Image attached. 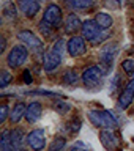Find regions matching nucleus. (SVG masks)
I'll return each instance as SVG.
<instances>
[{"label": "nucleus", "mask_w": 134, "mask_h": 151, "mask_svg": "<svg viewBox=\"0 0 134 151\" xmlns=\"http://www.w3.org/2000/svg\"><path fill=\"white\" fill-rule=\"evenodd\" d=\"M88 121L98 129H117L118 121L109 110H88Z\"/></svg>", "instance_id": "nucleus-1"}, {"label": "nucleus", "mask_w": 134, "mask_h": 151, "mask_svg": "<svg viewBox=\"0 0 134 151\" xmlns=\"http://www.w3.org/2000/svg\"><path fill=\"white\" fill-rule=\"evenodd\" d=\"M104 74L106 73L99 66H90V68H87L82 74V82L85 85V88L92 90V91L99 90L104 82Z\"/></svg>", "instance_id": "nucleus-2"}, {"label": "nucleus", "mask_w": 134, "mask_h": 151, "mask_svg": "<svg viewBox=\"0 0 134 151\" xmlns=\"http://www.w3.org/2000/svg\"><path fill=\"white\" fill-rule=\"evenodd\" d=\"M117 55H118V46L114 44V42H109L104 47H101V50H99V63H101V69L104 73H109L112 69Z\"/></svg>", "instance_id": "nucleus-3"}, {"label": "nucleus", "mask_w": 134, "mask_h": 151, "mask_svg": "<svg viewBox=\"0 0 134 151\" xmlns=\"http://www.w3.org/2000/svg\"><path fill=\"white\" fill-rule=\"evenodd\" d=\"M17 40L22 41L24 46L28 47V50H33L38 55L44 54V44H43V41L33 32H30V30H21L17 33Z\"/></svg>", "instance_id": "nucleus-4"}, {"label": "nucleus", "mask_w": 134, "mask_h": 151, "mask_svg": "<svg viewBox=\"0 0 134 151\" xmlns=\"http://www.w3.org/2000/svg\"><path fill=\"white\" fill-rule=\"evenodd\" d=\"M28 58V47L27 46H14L11 50H9V54L7 57V63L9 68H19V66H22L24 63L27 61Z\"/></svg>", "instance_id": "nucleus-5"}, {"label": "nucleus", "mask_w": 134, "mask_h": 151, "mask_svg": "<svg viewBox=\"0 0 134 151\" xmlns=\"http://www.w3.org/2000/svg\"><path fill=\"white\" fill-rule=\"evenodd\" d=\"M99 142H101L103 146L107 148L109 151H118L120 150V139H118V135L114 134L112 129H103L99 132Z\"/></svg>", "instance_id": "nucleus-6"}, {"label": "nucleus", "mask_w": 134, "mask_h": 151, "mask_svg": "<svg viewBox=\"0 0 134 151\" xmlns=\"http://www.w3.org/2000/svg\"><path fill=\"white\" fill-rule=\"evenodd\" d=\"M80 32H82V38L84 40H88L90 42L95 41L96 38L101 35L104 30L99 28V25L96 24L95 19H87L85 22H82V28H80Z\"/></svg>", "instance_id": "nucleus-7"}, {"label": "nucleus", "mask_w": 134, "mask_h": 151, "mask_svg": "<svg viewBox=\"0 0 134 151\" xmlns=\"http://www.w3.org/2000/svg\"><path fill=\"white\" fill-rule=\"evenodd\" d=\"M27 145L33 151H41L46 146V135L43 129H33L27 134Z\"/></svg>", "instance_id": "nucleus-8"}, {"label": "nucleus", "mask_w": 134, "mask_h": 151, "mask_svg": "<svg viewBox=\"0 0 134 151\" xmlns=\"http://www.w3.org/2000/svg\"><path fill=\"white\" fill-rule=\"evenodd\" d=\"M62 58H63V57L59 55L54 49H49L47 52H44V54H43V68H44V71L46 73L55 71L60 66Z\"/></svg>", "instance_id": "nucleus-9"}, {"label": "nucleus", "mask_w": 134, "mask_h": 151, "mask_svg": "<svg viewBox=\"0 0 134 151\" xmlns=\"http://www.w3.org/2000/svg\"><path fill=\"white\" fill-rule=\"evenodd\" d=\"M43 21L54 25L55 28L60 27L62 24V9L59 5H47V8L44 9V14H43Z\"/></svg>", "instance_id": "nucleus-10"}, {"label": "nucleus", "mask_w": 134, "mask_h": 151, "mask_svg": "<svg viewBox=\"0 0 134 151\" xmlns=\"http://www.w3.org/2000/svg\"><path fill=\"white\" fill-rule=\"evenodd\" d=\"M133 101H134V77H133L131 82L123 88V91L120 93V96H118V107L123 109V110H126V109L133 104Z\"/></svg>", "instance_id": "nucleus-11"}, {"label": "nucleus", "mask_w": 134, "mask_h": 151, "mask_svg": "<svg viewBox=\"0 0 134 151\" xmlns=\"http://www.w3.org/2000/svg\"><path fill=\"white\" fill-rule=\"evenodd\" d=\"M85 52H87V47H85L84 38H80L78 35L70 38V41H68V54L71 57H80V55H84Z\"/></svg>", "instance_id": "nucleus-12"}, {"label": "nucleus", "mask_w": 134, "mask_h": 151, "mask_svg": "<svg viewBox=\"0 0 134 151\" xmlns=\"http://www.w3.org/2000/svg\"><path fill=\"white\" fill-rule=\"evenodd\" d=\"M80 28H82V22H80L79 16L74 13H70L65 19V32L68 35H76Z\"/></svg>", "instance_id": "nucleus-13"}, {"label": "nucleus", "mask_w": 134, "mask_h": 151, "mask_svg": "<svg viewBox=\"0 0 134 151\" xmlns=\"http://www.w3.org/2000/svg\"><path fill=\"white\" fill-rule=\"evenodd\" d=\"M41 112H43V106L41 102L33 101L27 106V112H25V120L28 123H36L41 118Z\"/></svg>", "instance_id": "nucleus-14"}, {"label": "nucleus", "mask_w": 134, "mask_h": 151, "mask_svg": "<svg viewBox=\"0 0 134 151\" xmlns=\"http://www.w3.org/2000/svg\"><path fill=\"white\" fill-rule=\"evenodd\" d=\"M19 9L27 17H35V14L40 11V2L38 0H22V2H19Z\"/></svg>", "instance_id": "nucleus-15"}, {"label": "nucleus", "mask_w": 134, "mask_h": 151, "mask_svg": "<svg viewBox=\"0 0 134 151\" xmlns=\"http://www.w3.org/2000/svg\"><path fill=\"white\" fill-rule=\"evenodd\" d=\"M24 143H25V132H24L22 129H19V127L13 129L11 131V145H13V148L17 150V151H22Z\"/></svg>", "instance_id": "nucleus-16"}, {"label": "nucleus", "mask_w": 134, "mask_h": 151, "mask_svg": "<svg viewBox=\"0 0 134 151\" xmlns=\"http://www.w3.org/2000/svg\"><path fill=\"white\" fill-rule=\"evenodd\" d=\"M25 112H27V106L24 102H16V106L13 107L11 113H9V121L11 123H19L22 120V116H25Z\"/></svg>", "instance_id": "nucleus-17"}, {"label": "nucleus", "mask_w": 134, "mask_h": 151, "mask_svg": "<svg viewBox=\"0 0 134 151\" xmlns=\"http://www.w3.org/2000/svg\"><path fill=\"white\" fill-rule=\"evenodd\" d=\"M2 13H3V17L5 19H16L17 17V6L14 5L13 0H3V5H2Z\"/></svg>", "instance_id": "nucleus-18"}, {"label": "nucleus", "mask_w": 134, "mask_h": 151, "mask_svg": "<svg viewBox=\"0 0 134 151\" xmlns=\"http://www.w3.org/2000/svg\"><path fill=\"white\" fill-rule=\"evenodd\" d=\"M95 21H96V24L99 25L101 30H109V28L112 27V24H114L112 16L107 14V13H98L96 17H95Z\"/></svg>", "instance_id": "nucleus-19"}, {"label": "nucleus", "mask_w": 134, "mask_h": 151, "mask_svg": "<svg viewBox=\"0 0 134 151\" xmlns=\"http://www.w3.org/2000/svg\"><path fill=\"white\" fill-rule=\"evenodd\" d=\"M71 9H87L93 5V0H66Z\"/></svg>", "instance_id": "nucleus-20"}, {"label": "nucleus", "mask_w": 134, "mask_h": 151, "mask_svg": "<svg viewBox=\"0 0 134 151\" xmlns=\"http://www.w3.org/2000/svg\"><path fill=\"white\" fill-rule=\"evenodd\" d=\"M11 148H13V145H11V131L5 129L2 132V139H0V150H2V151H8Z\"/></svg>", "instance_id": "nucleus-21"}, {"label": "nucleus", "mask_w": 134, "mask_h": 151, "mask_svg": "<svg viewBox=\"0 0 134 151\" xmlns=\"http://www.w3.org/2000/svg\"><path fill=\"white\" fill-rule=\"evenodd\" d=\"M63 82L66 85H76L79 82V76L78 73H76L74 69H68V71H65V74H63Z\"/></svg>", "instance_id": "nucleus-22"}, {"label": "nucleus", "mask_w": 134, "mask_h": 151, "mask_svg": "<svg viewBox=\"0 0 134 151\" xmlns=\"http://www.w3.org/2000/svg\"><path fill=\"white\" fill-rule=\"evenodd\" d=\"M65 145H66V139H65V137H62V135H59V137H55V139L51 142L49 151H62L65 148Z\"/></svg>", "instance_id": "nucleus-23"}, {"label": "nucleus", "mask_w": 134, "mask_h": 151, "mask_svg": "<svg viewBox=\"0 0 134 151\" xmlns=\"http://www.w3.org/2000/svg\"><path fill=\"white\" fill-rule=\"evenodd\" d=\"M54 109H55L57 113H62V115H63V113H68V112L71 110V104L62 99V101H55Z\"/></svg>", "instance_id": "nucleus-24"}, {"label": "nucleus", "mask_w": 134, "mask_h": 151, "mask_svg": "<svg viewBox=\"0 0 134 151\" xmlns=\"http://www.w3.org/2000/svg\"><path fill=\"white\" fill-rule=\"evenodd\" d=\"M52 49H54L59 55L63 57V55H65V50H68V42H65L63 38H60V40L55 41V44L52 46Z\"/></svg>", "instance_id": "nucleus-25"}, {"label": "nucleus", "mask_w": 134, "mask_h": 151, "mask_svg": "<svg viewBox=\"0 0 134 151\" xmlns=\"http://www.w3.org/2000/svg\"><path fill=\"white\" fill-rule=\"evenodd\" d=\"M54 25H51V24H47L44 21H41L40 22V32H41V35L43 36H51L52 33H54Z\"/></svg>", "instance_id": "nucleus-26"}, {"label": "nucleus", "mask_w": 134, "mask_h": 151, "mask_svg": "<svg viewBox=\"0 0 134 151\" xmlns=\"http://www.w3.org/2000/svg\"><path fill=\"white\" fill-rule=\"evenodd\" d=\"M122 69L125 71L128 76H133L134 74V60H130V58L123 60L122 61Z\"/></svg>", "instance_id": "nucleus-27"}, {"label": "nucleus", "mask_w": 134, "mask_h": 151, "mask_svg": "<svg viewBox=\"0 0 134 151\" xmlns=\"http://www.w3.org/2000/svg\"><path fill=\"white\" fill-rule=\"evenodd\" d=\"M11 80H13V76L8 71H2V76H0V88H5Z\"/></svg>", "instance_id": "nucleus-28"}, {"label": "nucleus", "mask_w": 134, "mask_h": 151, "mask_svg": "<svg viewBox=\"0 0 134 151\" xmlns=\"http://www.w3.org/2000/svg\"><path fill=\"white\" fill-rule=\"evenodd\" d=\"M68 129L71 134H76V132L80 131V120L79 118H73L70 123H68Z\"/></svg>", "instance_id": "nucleus-29"}, {"label": "nucleus", "mask_w": 134, "mask_h": 151, "mask_svg": "<svg viewBox=\"0 0 134 151\" xmlns=\"http://www.w3.org/2000/svg\"><path fill=\"white\" fill-rule=\"evenodd\" d=\"M9 109H8V106L7 104H3L2 107H0V123H5L7 121V118H8V115H9Z\"/></svg>", "instance_id": "nucleus-30"}, {"label": "nucleus", "mask_w": 134, "mask_h": 151, "mask_svg": "<svg viewBox=\"0 0 134 151\" xmlns=\"http://www.w3.org/2000/svg\"><path fill=\"white\" fill-rule=\"evenodd\" d=\"M28 94H43V96H51V98H62V94H59V93H54V91H41V90L30 91Z\"/></svg>", "instance_id": "nucleus-31"}, {"label": "nucleus", "mask_w": 134, "mask_h": 151, "mask_svg": "<svg viewBox=\"0 0 134 151\" xmlns=\"http://www.w3.org/2000/svg\"><path fill=\"white\" fill-rule=\"evenodd\" d=\"M120 76L118 74H115L114 76V79H112V83H111V91H117L118 90V87H120Z\"/></svg>", "instance_id": "nucleus-32"}, {"label": "nucleus", "mask_w": 134, "mask_h": 151, "mask_svg": "<svg viewBox=\"0 0 134 151\" xmlns=\"http://www.w3.org/2000/svg\"><path fill=\"white\" fill-rule=\"evenodd\" d=\"M68 151H90V146H85L84 143H76L74 146H71V148L68 150Z\"/></svg>", "instance_id": "nucleus-33"}, {"label": "nucleus", "mask_w": 134, "mask_h": 151, "mask_svg": "<svg viewBox=\"0 0 134 151\" xmlns=\"http://www.w3.org/2000/svg\"><path fill=\"white\" fill-rule=\"evenodd\" d=\"M104 3H106L109 8H114V9H117V8H120V3H122V0H104Z\"/></svg>", "instance_id": "nucleus-34"}, {"label": "nucleus", "mask_w": 134, "mask_h": 151, "mask_svg": "<svg viewBox=\"0 0 134 151\" xmlns=\"http://www.w3.org/2000/svg\"><path fill=\"white\" fill-rule=\"evenodd\" d=\"M22 80H24L27 85L32 83V74H30V71H28V69H25V71L22 73Z\"/></svg>", "instance_id": "nucleus-35"}, {"label": "nucleus", "mask_w": 134, "mask_h": 151, "mask_svg": "<svg viewBox=\"0 0 134 151\" xmlns=\"http://www.w3.org/2000/svg\"><path fill=\"white\" fill-rule=\"evenodd\" d=\"M107 38H109V35H107L106 32H103L101 35H99V36L96 38V40H95V41H92V44H99V42H101V41H104V40H107Z\"/></svg>", "instance_id": "nucleus-36"}, {"label": "nucleus", "mask_w": 134, "mask_h": 151, "mask_svg": "<svg viewBox=\"0 0 134 151\" xmlns=\"http://www.w3.org/2000/svg\"><path fill=\"white\" fill-rule=\"evenodd\" d=\"M5 49H7V38L0 36V52H5Z\"/></svg>", "instance_id": "nucleus-37"}, {"label": "nucleus", "mask_w": 134, "mask_h": 151, "mask_svg": "<svg viewBox=\"0 0 134 151\" xmlns=\"http://www.w3.org/2000/svg\"><path fill=\"white\" fill-rule=\"evenodd\" d=\"M8 151H17V150H14V148H11V150H8Z\"/></svg>", "instance_id": "nucleus-38"}]
</instances>
